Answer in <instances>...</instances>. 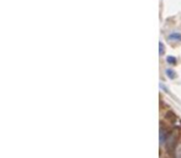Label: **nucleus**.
Returning a JSON list of instances; mask_svg holds the SVG:
<instances>
[{
  "mask_svg": "<svg viewBox=\"0 0 181 158\" xmlns=\"http://www.w3.org/2000/svg\"><path fill=\"white\" fill-rule=\"evenodd\" d=\"M169 40H172V41H181V35L175 32V34H170L169 35Z\"/></svg>",
  "mask_w": 181,
  "mask_h": 158,
  "instance_id": "obj_1",
  "label": "nucleus"
},
{
  "mask_svg": "<svg viewBox=\"0 0 181 158\" xmlns=\"http://www.w3.org/2000/svg\"><path fill=\"white\" fill-rule=\"evenodd\" d=\"M166 76H168L170 79H175V78H176V73L172 71V69H166Z\"/></svg>",
  "mask_w": 181,
  "mask_h": 158,
  "instance_id": "obj_2",
  "label": "nucleus"
},
{
  "mask_svg": "<svg viewBox=\"0 0 181 158\" xmlns=\"http://www.w3.org/2000/svg\"><path fill=\"white\" fill-rule=\"evenodd\" d=\"M165 138H166V136H165V134H164V130L161 129L160 130V142L164 143V142H165Z\"/></svg>",
  "mask_w": 181,
  "mask_h": 158,
  "instance_id": "obj_3",
  "label": "nucleus"
},
{
  "mask_svg": "<svg viewBox=\"0 0 181 158\" xmlns=\"http://www.w3.org/2000/svg\"><path fill=\"white\" fill-rule=\"evenodd\" d=\"M168 63H171V64H175L176 63V61H175V57H172V56H170V57H168Z\"/></svg>",
  "mask_w": 181,
  "mask_h": 158,
  "instance_id": "obj_4",
  "label": "nucleus"
},
{
  "mask_svg": "<svg viewBox=\"0 0 181 158\" xmlns=\"http://www.w3.org/2000/svg\"><path fill=\"white\" fill-rule=\"evenodd\" d=\"M159 53L164 54V45H162V42H159Z\"/></svg>",
  "mask_w": 181,
  "mask_h": 158,
  "instance_id": "obj_5",
  "label": "nucleus"
}]
</instances>
